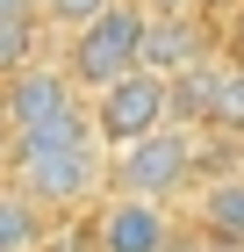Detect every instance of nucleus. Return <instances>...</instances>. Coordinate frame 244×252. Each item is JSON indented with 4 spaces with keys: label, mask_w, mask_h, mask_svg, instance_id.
Masks as SVG:
<instances>
[{
    "label": "nucleus",
    "mask_w": 244,
    "mask_h": 252,
    "mask_svg": "<svg viewBox=\"0 0 244 252\" xmlns=\"http://www.w3.org/2000/svg\"><path fill=\"white\" fill-rule=\"evenodd\" d=\"M7 180H15L43 216L101 202V194L115 188V152L101 144L94 108H79V116L51 123V130H29L15 144V158H7Z\"/></svg>",
    "instance_id": "1"
},
{
    "label": "nucleus",
    "mask_w": 244,
    "mask_h": 252,
    "mask_svg": "<svg viewBox=\"0 0 244 252\" xmlns=\"http://www.w3.org/2000/svg\"><path fill=\"white\" fill-rule=\"evenodd\" d=\"M144 29H151L144 7H136V0H115L108 15H94L86 29L65 36V72L79 79V94H86V101H94L101 87H115V79L144 72Z\"/></svg>",
    "instance_id": "2"
},
{
    "label": "nucleus",
    "mask_w": 244,
    "mask_h": 252,
    "mask_svg": "<svg viewBox=\"0 0 244 252\" xmlns=\"http://www.w3.org/2000/svg\"><path fill=\"white\" fill-rule=\"evenodd\" d=\"M194 180V123H165V130L136 137L115 152V194H144V202H165Z\"/></svg>",
    "instance_id": "3"
},
{
    "label": "nucleus",
    "mask_w": 244,
    "mask_h": 252,
    "mask_svg": "<svg viewBox=\"0 0 244 252\" xmlns=\"http://www.w3.org/2000/svg\"><path fill=\"white\" fill-rule=\"evenodd\" d=\"M86 108H94L101 144L122 152V144H136V137H151V130L172 123V79L165 72H130V79H115V87H101Z\"/></svg>",
    "instance_id": "4"
},
{
    "label": "nucleus",
    "mask_w": 244,
    "mask_h": 252,
    "mask_svg": "<svg viewBox=\"0 0 244 252\" xmlns=\"http://www.w3.org/2000/svg\"><path fill=\"white\" fill-rule=\"evenodd\" d=\"M0 101H7V123H15V144L29 130H51V123H65V116H79L86 108V94H79V79L65 72V58H36V65H22V72H7L0 79Z\"/></svg>",
    "instance_id": "5"
},
{
    "label": "nucleus",
    "mask_w": 244,
    "mask_h": 252,
    "mask_svg": "<svg viewBox=\"0 0 244 252\" xmlns=\"http://www.w3.org/2000/svg\"><path fill=\"white\" fill-rule=\"evenodd\" d=\"M94 252H172V209L144 194H101L94 202Z\"/></svg>",
    "instance_id": "6"
},
{
    "label": "nucleus",
    "mask_w": 244,
    "mask_h": 252,
    "mask_svg": "<svg viewBox=\"0 0 244 252\" xmlns=\"http://www.w3.org/2000/svg\"><path fill=\"white\" fill-rule=\"evenodd\" d=\"M208 58V29L194 15H151V29H144V72H187V65H201Z\"/></svg>",
    "instance_id": "7"
},
{
    "label": "nucleus",
    "mask_w": 244,
    "mask_h": 252,
    "mask_svg": "<svg viewBox=\"0 0 244 252\" xmlns=\"http://www.w3.org/2000/svg\"><path fill=\"white\" fill-rule=\"evenodd\" d=\"M194 216L216 245H244V173H216L194 202Z\"/></svg>",
    "instance_id": "8"
},
{
    "label": "nucleus",
    "mask_w": 244,
    "mask_h": 252,
    "mask_svg": "<svg viewBox=\"0 0 244 252\" xmlns=\"http://www.w3.org/2000/svg\"><path fill=\"white\" fill-rule=\"evenodd\" d=\"M43 231H51V216H43L36 202L7 180V188H0V252H36Z\"/></svg>",
    "instance_id": "9"
},
{
    "label": "nucleus",
    "mask_w": 244,
    "mask_h": 252,
    "mask_svg": "<svg viewBox=\"0 0 244 252\" xmlns=\"http://www.w3.org/2000/svg\"><path fill=\"white\" fill-rule=\"evenodd\" d=\"M216 79H223V58H201V65H187V72H172V123H208Z\"/></svg>",
    "instance_id": "10"
},
{
    "label": "nucleus",
    "mask_w": 244,
    "mask_h": 252,
    "mask_svg": "<svg viewBox=\"0 0 244 252\" xmlns=\"http://www.w3.org/2000/svg\"><path fill=\"white\" fill-rule=\"evenodd\" d=\"M208 130H244V65H223V79H216V108H208Z\"/></svg>",
    "instance_id": "11"
},
{
    "label": "nucleus",
    "mask_w": 244,
    "mask_h": 252,
    "mask_svg": "<svg viewBox=\"0 0 244 252\" xmlns=\"http://www.w3.org/2000/svg\"><path fill=\"white\" fill-rule=\"evenodd\" d=\"M115 0H43V29H57V36H72V29H86L94 15H108Z\"/></svg>",
    "instance_id": "12"
},
{
    "label": "nucleus",
    "mask_w": 244,
    "mask_h": 252,
    "mask_svg": "<svg viewBox=\"0 0 244 252\" xmlns=\"http://www.w3.org/2000/svg\"><path fill=\"white\" fill-rule=\"evenodd\" d=\"M0 22H43V0H0Z\"/></svg>",
    "instance_id": "13"
},
{
    "label": "nucleus",
    "mask_w": 244,
    "mask_h": 252,
    "mask_svg": "<svg viewBox=\"0 0 244 252\" xmlns=\"http://www.w3.org/2000/svg\"><path fill=\"white\" fill-rule=\"evenodd\" d=\"M144 15H194V0H136Z\"/></svg>",
    "instance_id": "14"
},
{
    "label": "nucleus",
    "mask_w": 244,
    "mask_h": 252,
    "mask_svg": "<svg viewBox=\"0 0 244 252\" xmlns=\"http://www.w3.org/2000/svg\"><path fill=\"white\" fill-rule=\"evenodd\" d=\"M15 158V123H7V101H0V166Z\"/></svg>",
    "instance_id": "15"
},
{
    "label": "nucleus",
    "mask_w": 244,
    "mask_h": 252,
    "mask_svg": "<svg viewBox=\"0 0 244 252\" xmlns=\"http://www.w3.org/2000/svg\"><path fill=\"white\" fill-rule=\"evenodd\" d=\"M237 0H194V15H230Z\"/></svg>",
    "instance_id": "16"
},
{
    "label": "nucleus",
    "mask_w": 244,
    "mask_h": 252,
    "mask_svg": "<svg viewBox=\"0 0 244 252\" xmlns=\"http://www.w3.org/2000/svg\"><path fill=\"white\" fill-rule=\"evenodd\" d=\"M0 188H7V166H0Z\"/></svg>",
    "instance_id": "17"
}]
</instances>
